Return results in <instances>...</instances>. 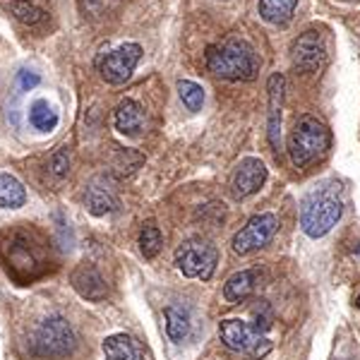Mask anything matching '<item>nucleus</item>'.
Here are the masks:
<instances>
[{
  "instance_id": "nucleus-1",
  "label": "nucleus",
  "mask_w": 360,
  "mask_h": 360,
  "mask_svg": "<svg viewBox=\"0 0 360 360\" xmlns=\"http://www.w3.org/2000/svg\"><path fill=\"white\" fill-rule=\"evenodd\" d=\"M207 68L229 82H250L259 72V56L245 39L229 37L221 44L209 46Z\"/></svg>"
},
{
  "instance_id": "nucleus-2",
  "label": "nucleus",
  "mask_w": 360,
  "mask_h": 360,
  "mask_svg": "<svg viewBox=\"0 0 360 360\" xmlns=\"http://www.w3.org/2000/svg\"><path fill=\"white\" fill-rule=\"evenodd\" d=\"M332 144V132L315 115H300L288 135V156L295 168H307L322 161Z\"/></svg>"
},
{
  "instance_id": "nucleus-3",
  "label": "nucleus",
  "mask_w": 360,
  "mask_h": 360,
  "mask_svg": "<svg viewBox=\"0 0 360 360\" xmlns=\"http://www.w3.org/2000/svg\"><path fill=\"white\" fill-rule=\"evenodd\" d=\"M344 205L332 193H312L300 207V229L310 238H324L341 219Z\"/></svg>"
},
{
  "instance_id": "nucleus-4",
  "label": "nucleus",
  "mask_w": 360,
  "mask_h": 360,
  "mask_svg": "<svg viewBox=\"0 0 360 360\" xmlns=\"http://www.w3.org/2000/svg\"><path fill=\"white\" fill-rule=\"evenodd\" d=\"M219 339L226 348L248 356L250 360H262L271 351V341L266 339L257 324H248L243 319H224L219 324Z\"/></svg>"
},
{
  "instance_id": "nucleus-5",
  "label": "nucleus",
  "mask_w": 360,
  "mask_h": 360,
  "mask_svg": "<svg viewBox=\"0 0 360 360\" xmlns=\"http://www.w3.org/2000/svg\"><path fill=\"white\" fill-rule=\"evenodd\" d=\"M217 262L219 250L209 240H202V238H190L176 250V266L180 274L188 278L209 281L217 271Z\"/></svg>"
},
{
  "instance_id": "nucleus-6",
  "label": "nucleus",
  "mask_w": 360,
  "mask_h": 360,
  "mask_svg": "<svg viewBox=\"0 0 360 360\" xmlns=\"http://www.w3.org/2000/svg\"><path fill=\"white\" fill-rule=\"evenodd\" d=\"M77 346V336L65 317L53 315L46 317L34 332V351L46 358H63L70 356Z\"/></svg>"
},
{
  "instance_id": "nucleus-7",
  "label": "nucleus",
  "mask_w": 360,
  "mask_h": 360,
  "mask_svg": "<svg viewBox=\"0 0 360 360\" xmlns=\"http://www.w3.org/2000/svg\"><path fill=\"white\" fill-rule=\"evenodd\" d=\"M278 231V217L276 214H257L250 221L243 226L240 231L233 236V252L236 255H250L255 250H262L264 245H269L271 238Z\"/></svg>"
},
{
  "instance_id": "nucleus-8",
  "label": "nucleus",
  "mask_w": 360,
  "mask_h": 360,
  "mask_svg": "<svg viewBox=\"0 0 360 360\" xmlns=\"http://www.w3.org/2000/svg\"><path fill=\"white\" fill-rule=\"evenodd\" d=\"M139 58H142V46L123 44L98 60V72L108 84H125L130 79V75L135 72Z\"/></svg>"
},
{
  "instance_id": "nucleus-9",
  "label": "nucleus",
  "mask_w": 360,
  "mask_h": 360,
  "mask_svg": "<svg viewBox=\"0 0 360 360\" xmlns=\"http://www.w3.org/2000/svg\"><path fill=\"white\" fill-rule=\"evenodd\" d=\"M266 180V166L264 161L255 159V156H248L240 164L236 166L233 178H231V195L236 200H245V197L259 193V188Z\"/></svg>"
},
{
  "instance_id": "nucleus-10",
  "label": "nucleus",
  "mask_w": 360,
  "mask_h": 360,
  "mask_svg": "<svg viewBox=\"0 0 360 360\" xmlns=\"http://www.w3.org/2000/svg\"><path fill=\"white\" fill-rule=\"evenodd\" d=\"M291 60L295 70L310 75L317 72L324 63V41L317 32H305L291 44Z\"/></svg>"
},
{
  "instance_id": "nucleus-11",
  "label": "nucleus",
  "mask_w": 360,
  "mask_h": 360,
  "mask_svg": "<svg viewBox=\"0 0 360 360\" xmlns=\"http://www.w3.org/2000/svg\"><path fill=\"white\" fill-rule=\"evenodd\" d=\"M70 281H72L75 291L82 295V298L91 300V303H101V300L108 295L106 281H103V276L98 274L96 266H91V264H79L77 269L72 271Z\"/></svg>"
},
{
  "instance_id": "nucleus-12",
  "label": "nucleus",
  "mask_w": 360,
  "mask_h": 360,
  "mask_svg": "<svg viewBox=\"0 0 360 360\" xmlns=\"http://www.w3.org/2000/svg\"><path fill=\"white\" fill-rule=\"evenodd\" d=\"M283 86H286V79L278 72L271 75L269 84H266V91H269V123H266V132H269V144L274 149H278V130H281Z\"/></svg>"
},
{
  "instance_id": "nucleus-13",
  "label": "nucleus",
  "mask_w": 360,
  "mask_h": 360,
  "mask_svg": "<svg viewBox=\"0 0 360 360\" xmlns=\"http://www.w3.org/2000/svg\"><path fill=\"white\" fill-rule=\"evenodd\" d=\"M115 130L125 137H137L144 130V108L132 98H125L115 108Z\"/></svg>"
},
{
  "instance_id": "nucleus-14",
  "label": "nucleus",
  "mask_w": 360,
  "mask_h": 360,
  "mask_svg": "<svg viewBox=\"0 0 360 360\" xmlns=\"http://www.w3.org/2000/svg\"><path fill=\"white\" fill-rule=\"evenodd\" d=\"M106 360H147L137 339L127 334H113L101 344Z\"/></svg>"
},
{
  "instance_id": "nucleus-15",
  "label": "nucleus",
  "mask_w": 360,
  "mask_h": 360,
  "mask_svg": "<svg viewBox=\"0 0 360 360\" xmlns=\"http://www.w3.org/2000/svg\"><path fill=\"white\" fill-rule=\"evenodd\" d=\"M255 288H257V271L243 269L226 281L224 298L229 300V303H243V300H248L250 295L255 293Z\"/></svg>"
},
{
  "instance_id": "nucleus-16",
  "label": "nucleus",
  "mask_w": 360,
  "mask_h": 360,
  "mask_svg": "<svg viewBox=\"0 0 360 360\" xmlns=\"http://www.w3.org/2000/svg\"><path fill=\"white\" fill-rule=\"evenodd\" d=\"M298 0H259V17L269 25H286L295 13Z\"/></svg>"
},
{
  "instance_id": "nucleus-17",
  "label": "nucleus",
  "mask_w": 360,
  "mask_h": 360,
  "mask_svg": "<svg viewBox=\"0 0 360 360\" xmlns=\"http://www.w3.org/2000/svg\"><path fill=\"white\" fill-rule=\"evenodd\" d=\"M27 193L22 183L10 173H0V207L3 209H20L25 207Z\"/></svg>"
},
{
  "instance_id": "nucleus-18",
  "label": "nucleus",
  "mask_w": 360,
  "mask_h": 360,
  "mask_svg": "<svg viewBox=\"0 0 360 360\" xmlns=\"http://www.w3.org/2000/svg\"><path fill=\"white\" fill-rule=\"evenodd\" d=\"M29 123L41 132H51V130H56V125H58V113L53 111V106H51L46 98H39V101H34L32 108H29Z\"/></svg>"
},
{
  "instance_id": "nucleus-19",
  "label": "nucleus",
  "mask_w": 360,
  "mask_h": 360,
  "mask_svg": "<svg viewBox=\"0 0 360 360\" xmlns=\"http://www.w3.org/2000/svg\"><path fill=\"white\" fill-rule=\"evenodd\" d=\"M8 10L13 13V17L17 22H22V25H27V27H39L46 22L44 10L37 8V5H32V3H27V0H10Z\"/></svg>"
},
{
  "instance_id": "nucleus-20",
  "label": "nucleus",
  "mask_w": 360,
  "mask_h": 360,
  "mask_svg": "<svg viewBox=\"0 0 360 360\" xmlns=\"http://www.w3.org/2000/svg\"><path fill=\"white\" fill-rule=\"evenodd\" d=\"M84 202H86V209H89L94 217H103V214H111L113 209H115V200L111 197V193L108 190H103V188H89L86 190V197H84Z\"/></svg>"
},
{
  "instance_id": "nucleus-21",
  "label": "nucleus",
  "mask_w": 360,
  "mask_h": 360,
  "mask_svg": "<svg viewBox=\"0 0 360 360\" xmlns=\"http://www.w3.org/2000/svg\"><path fill=\"white\" fill-rule=\"evenodd\" d=\"M161 248H164V236H161V231L156 229L154 224H147L142 229V233H139V250H142V255L147 259H154L156 255L161 252Z\"/></svg>"
},
{
  "instance_id": "nucleus-22",
  "label": "nucleus",
  "mask_w": 360,
  "mask_h": 360,
  "mask_svg": "<svg viewBox=\"0 0 360 360\" xmlns=\"http://www.w3.org/2000/svg\"><path fill=\"white\" fill-rule=\"evenodd\" d=\"M178 96L190 111H200L202 103H205V89L197 82H190V79H180L178 82Z\"/></svg>"
},
{
  "instance_id": "nucleus-23",
  "label": "nucleus",
  "mask_w": 360,
  "mask_h": 360,
  "mask_svg": "<svg viewBox=\"0 0 360 360\" xmlns=\"http://www.w3.org/2000/svg\"><path fill=\"white\" fill-rule=\"evenodd\" d=\"M164 315H166V332H168V336H171L173 341H183L185 336H188V332H190L188 317H185L180 310H176V307H166Z\"/></svg>"
},
{
  "instance_id": "nucleus-24",
  "label": "nucleus",
  "mask_w": 360,
  "mask_h": 360,
  "mask_svg": "<svg viewBox=\"0 0 360 360\" xmlns=\"http://www.w3.org/2000/svg\"><path fill=\"white\" fill-rule=\"evenodd\" d=\"M51 168H53L56 176H65L70 171V154L68 149H58L53 154V159H51Z\"/></svg>"
},
{
  "instance_id": "nucleus-25",
  "label": "nucleus",
  "mask_w": 360,
  "mask_h": 360,
  "mask_svg": "<svg viewBox=\"0 0 360 360\" xmlns=\"http://www.w3.org/2000/svg\"><path fill=\"white\" fill-rule=\"evenodd\" d=\"M39 82H41V77H39L37 72H29V70H22V72L17 75V84H20L22 91L34 89V86H37Z\"/></svg>"
},
{
  "instance_id": "nucleus-26",
  "label": "nucleus",
  "mask_w": 360,
  "mask_h": 360,
  "mask_svg": "<svg viewBox=\"0 0 360 360\" xmlns=\"http://www.w3.org/2000/svg\"><path fill=\"white\" fill-rule=\"evenodd\" d=\"M356 305H358V307H360V295H358V300H356Z\"/></svg>"
},
{
  "instance_id": "nucleus-27",
  "label": "nucleus",
  "mask_w": 360,
  "mask_h": 360,
  "mask_svg": "<svg viewBox=\"0 0 360 360\" xmlns=\"http://www.w3.org/2000/svg\"><path fill=\"white\" fill-rule=\"evenodd\" d=\"M358 252H360V248H358Z\"/></svg>"
}]
</instances>
